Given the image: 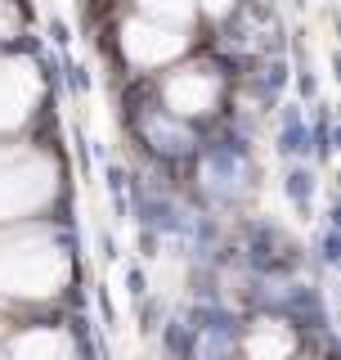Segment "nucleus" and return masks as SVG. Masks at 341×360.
<instances>
[{"label":"nucleus","instance_id":"nucleus-5","mask_svg":"<svg viewBox=\"0 0 341 360\" xmlns=\"http://www.w3.org/2000/svg\"><path fill=\"white\" fill-rule=\"evenodd\" d=\"M215 99H220V82L207 68H185L166 82V104L180 117H198V112H211Z\"/></svg>","mask_w":341,"mask_h":360},{"label":"nucleus","instance_id":"nucleus-7","mask_svg":"<svg viewBox=\"0 0 341 360\" xmlns=\"http://www.w3.org/2000/svg\"><path fill=\"white\" fill-rule=\"evenodd\" d=\"M292 347H297V338H292L288 324L260 320V324H252V333L243 342V360H288Z\"/></svg>","mask_w":341,"mask_h":360},{"label":"nucleus","instance_id":"nucleus-9","mask_svg":"<svg viewBox=\"0 0 341 360\" xmlns=\"http://www.w3.org/2000/svg\"><path fill=\"white\" fill-rule=\"evenodd\" d=\"M207 14H225V9H234V0H198Z\"/></svg>","mask_w":341,"mask_h":360},{"label":"nucleus","instance_id":"nucleus-1","mask_svg":"<svg viewBox=\"0 0 341 360\" xmlns=\"http://www.w3.org/2000/svg\"><path fill=\"white\" fill-rule=\"evenodd\" d=\"M67 284V252L41 230L0 239V292L9 297H50Z\"/></svg>","mask_w":341,"mask_h":360},{"label":"nucleus","instance_id":"nucleus-6","mask_svg":"<svg viewBox=\"0 0 341 360\" xmlns=\"http://www.w3.org/2000/svg\"><path fill=\"white\" fill-rule=\"evenodd\" d=\"M9 356L14 360H76L72 338L63 329H22L9 338Z\"/></svg>","mask_w":341,"mask_h":360},{"label":"nucleus","instance_id":"nucleus-10","mask_svg":"<svg viewBox=\"0 0 341 360\" xmlns=\"http://www.w3.org/2000/svg\"><path fill=\"white\" fill-rule=\"evenodd\" d=\"M9 27H14V14H9V5H5V0H0V37H5Z\"/></svg>","mask_w":341,"mask_h":360},{"label":"nucleus","instance_id":"nucleus-2","mask_svg":"<svg viewBox=\"0 0 341 360\" xmlns=\"http://www.w3.org/2000/svg\"><path fill=\"white\" fill-rule=\"evenodd\" d=\"M54 162L27 149H5L0 153V221H18L41 212L54 198Z\"/></svg>","mask_w":341,"mask_h":360},{"label":"nucleus","instance_id":"nucleus-4","mask_svg":"<svg viewBox=\"0 0 341 360\" xmlns=\"http://www.w3.org/2000/svg\"><path fill=\"white\" fill-rule=\"evenodd\" d=\"M121 45H126V54L135 63L157 68V63H170L180 50H185V37H180L175 27H166V22H126Z\"/></svg>","mask_w":341,"mask_h":360},{"label":"nucleus","instance_id":"nucleus-8","mask_svg":"<svg viewBox=\"0 0 341 360\" xmlns=\"http://www.w3.org/2000/svg\"><path fill=\"white\" fill-rule=\"evenodd\" d=\"M144 14H149L153 22H189L193 18V0H140Z\"/></svg>","mask_w":341,"mask_h":360},{"label":"nucleus","instance_id":"nucleus-3","mask_svg":"<svg viewBox=\"0 0 341 360\" xmlns=\"http://www.w3.org/2000/svg\"><path fill=\"white\" fill-rule=\"evenodd\" d=\"M41 77L27 59H0V131H14L36 108Z\"/></svg>","mask_w":341,"mask_h":360}]
</instances>
